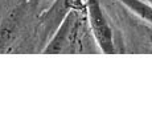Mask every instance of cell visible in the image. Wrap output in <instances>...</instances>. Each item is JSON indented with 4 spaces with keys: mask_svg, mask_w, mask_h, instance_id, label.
Instances as JSON below:
<instances>
[{
    "mask_svg": "<svg viewBox=\"0 0 152 132\" xmlns=\"http://www.w3.org/2000/svg\"><path fill=\"white\" fill-rule=\"evenodd\" d=\"M87 12H89L90 25H91L93 33H94V37L97 40L99 48L107 54L114 53L115 48H114L113 31L107 24L106 17H104L101 5L97 0L87 1Z\"/></svg>",
    "mask_w": 152,
    "mask_h": 132,
    "instance_id": "cell-1",
    "label": "cell"
},
{
    "mask_svg": "<svg viewBox=\"0 0 152 132\" xmlns=\"http://www.w3.org/2000/svg\"><path fill=\"white\" fill-rule=\"evenodd\" d=\"M75 28V15L74 12H70L68 16L65 17V20L62 21V24L60 25V29L56 32L52 41L48 44L44 53H60L66 48V45L69 44L70 36L74 32Z\"/></svg>",
    "mask_w": 152,
    "mask_h": 132,
    "instance_id": "cell-2",
    "label": "cell"
},
{
    "mask_svg": "<svg viewBox=\"0 0 152 132\" xmlns=\"http://www.w3.org/2000/svg\"><path fill=\"white\" fill-rule=\"evenodd\" d=\"M148 1H150V4H151V5H152V0H148Z\"/></svg>",
    "mask_w": 152,
    "mask_h": 132,
    "instance_id": "cell-4",
    "label": "cell"
},
{
    "mask_svg": "<svg viewBox=\"0 0 152 132\" xmlns=\"http://www.w3.org/2000/svg\"><path fill=\"white\" fill-rule=\"evenodd\" d=\"M151 42H152V36H151Z\"/></svg>",
    "mask_w": 152,
    "mask_h": 132,
    "instance_id": "cell-5",
    "label": "cell"
},
{
    "mask_svg": "<svg viewBox=\"0 0 152 132\" xmlns=\"http://www.w3.org/2000/svg\"><path fill=\"white\" fill-rule=\"evenodd\" d=\"M122 3L128 7L134 13H136L139 17L144 19L145 21L152 24V5L145 4L140 0H121Z\"/></svg>",
    "mask_w": 152,
    "mask_h": 132,
    "instance_id": "cell-3",
    "label": "cell"
}]
</instances>
